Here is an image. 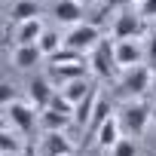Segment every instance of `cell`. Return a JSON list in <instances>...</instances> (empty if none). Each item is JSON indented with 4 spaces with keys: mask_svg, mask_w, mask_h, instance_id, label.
<instances>
[{
    "mask_svg": "<svg viewBox=\"0 0 156 156\" xmlns=\"http://www.w3.org/2000/svg\"><path fill=\"white\" fill-rule=\"evenodd\" d=\"M89 67L98 80H110L116 73V46L110 40H101L92 52H89Z\"/></svg>",
    "mask_w": 156,
    "mask_h": 156,
    "instance_id": "1",
    "label": "cell"
},
{
    "mask_svg": "<svg viewBox=\"0 0 156 156\" xmlns=\"http://www.w3.org/2000/svg\"><path fill=\"white\" fill-rule=\"evenodd\" d=\"M150 80H153V67H150V64H135V67L126 70L122 83H119V92H126V95H132V98H141V95H147Z\"/></svg>",
    "mask_w": 156,
    "mask_h": 156,
    "instance_id": "2",
    "label": "cell"
},
{
    "mask_svg": "<svg viewBox=\"0 0 156 156\" xmlns=\"http://www.w3.org/2000/svg\"><path fill=\"white\" fill-rule=\"evenodd\" d=\"M150 116H153V113H150V107H147L144 101H135V104L122 107V113H119L122 132H126L129 138H138V135H144V129H147Z\"/></svg>",
    "mask_w": 156,
    "mask_h": 156,
    "instance_id": "3",
    "label": "cell"
},
{
    "mask_svg": "<svg viewBox=\"0 0 156 156\" xmlns=\"http://www.w3.org/2000/svg\"><path fill=\"white\" fill-rule=\"evenodd\" d=\"M147 34V19L141 12H122L113 22V40H135Z\"/></svg>",
    "mask_w": 156,
    "mask_h": 156,
    "instance_id": "4",
    "label": "cell"
},
{
    "mask_svg": "<svg viewBox=\"0 0 156 156\" xmlns=\"http://www.w3.org/2000/svg\"><path fill=\"white\" fill-rule=\"evenodd\" d=\"M98 43H101V31H98L95 25H89V22L76 25V28L67 34V40H64V46H70V49H76V52H86V55H89Z\"/></svg>",
    "mask_w": 156,
    "mask_h": 156,
    "instance_id": "5",
    "label": "cell"
},
{
    "mask_svg": "<svg viewBox=\"0 0 156 156\" xmlns=\"http://www.w3.org/2000/svg\"><path fill=\"white\" fill-rule=\"evenodd\" d=\"M6 119L22 132V135H34V126H37V107L28 101H12L9 107H6Z\"/></svg>",
    "mask_w": 156,
    "mask_h": 156,
    "instance_id": "6",
    "label": "cell"
},
{
    "mask_svg": "<svg viewBox=\"0 0 156 156\" xmlns=\"http://www.w3.org/2000/svg\"><path fill=\"white\" fill-rule=\"evenodd\" d=\"M28 98H31V104H34L40 113L49 110V104H52V98H55L52 83L46 80V76H31V80H28Z\"/></svg>",
    "mask_w": 156,
    "mask_h": 156,
    "instance_id": "7",
    "label": "cell"
},
{
    "mask_svg": "<svg viewBox=\"0 0 156 156\" xmlns=\"http://www.w3.org/2000/svg\"><path fill=\"white\" fill-rule=\"evenodd\" d=\"M40 153L43 156H73L76 147L64 138V132H46L43 144H40Z\"/></svg>",
    "mask_w": 156,
    "mask_h": 156,
    "instance_id": "8",
    "label": "cell"
},
{
    "mask_svg": "<svg viewBox=\"0 0 156 156\" xmlns=\"http://www.w3.org/2000/svg\"><path fill=\"white\" fill-rule=\"evenodd\" d=\"M119 141H122V122H119V116H110V119H107V122L98 129L95 144H98L101 150H113Z\"/></svg>",
    "mask_w": 156,
    "mask_h": 156,
    "instance_id": "9",
    "label": "cell"
},
{
    "mask_svg": "<svg viewBox=\"0 0 156 156\" xmlns=\"http://www.w3.org/2000/svg\"><path fill=\"white\" fill-rule=\"evenodd\" d=\"M86 70H92L89 64H52L49 67V76L55 83H76V80H86Z\"/></svg>",
    "mask_w": 156,
    "mask_h": 156,
    "instance_id": "10",
    "label": "cell"
},
{
    "mask_svg": "<svg viewBox=\"0 0 156 156\" xmlns=\"http://www.w3.org/2000/svg\"><path fill=\"white\" fill-rule=\"evenodd\" d=\"M55 19L61 22V25H83V3H80V0H58V3H55Z\"/></svg>",
    "mask_w": 156,
    "mask_h": 156,
    "instance_id": "11",
    "label": "cell"
},
{
    "mask_svg": "<svg viewBox=\"0 0 156 156\" xmlns=\"http://www.w3.org/2000/svg\"><path fill=\"white\" fill-rule=\"evenodd\" d=\"M98 89H92L80 104H73V122L80 126V129H89V122H92V113H95V104H98Z\"/></svg>",
    "mask_w": 156,
    "mask_h": 156,
    "instance_id": "12",
    "label": "cell"
},
{
    "mask_svg": "<svg viewBox=\"0 0 156 156\" xmlns=\"http://www.w3.org/2000/svg\"><path fill=\"white\" fill-rule=\"evenodd\" d=\"M43 34H46L43 22H40V19H31V22L19 25V34H16V46H31V43H37Z\"/></svg>",
    "mask_w": 156,
    "mask_h": 156,
    "instance_id": "13",
    "label": "cell"
},
{
    "mask_svg": "<svg viewBox=\"0 0 156 156\" xmlns=\"http://www.w3.org/2000/svg\"><path fill=\"white\" fill-rule=\"evenodd\" d=\"M40 122L46 126V132H64V129L73 122V113H64V110L49 107V110H43V113H40Z\"/></svg>",
    "mask_w": 156,
    "mask_h": 156,
    "instance_id": "14",
    "label": "cell"
},
{
    "mask_svg": "<svg viewBox=\"0 0 156 156\" xmlns=\"http://www.w3.org/2000/svg\"><path fill=\"white\" fill-rule=\"evenodd\" d=\"M116 64L119 67H135V64H141V49L132 43V40H119L116 43Z\"/></svg>",
    "mask_w": 156,
    "mask_h": 156,
    "instance_id": "15",
    "label": "cell"
},
{
    "mask_svg": "<svg viewBox=\"0 0 156 156\" xmlns=\"http://www.w3.org/2000/svg\"><path fill=\"white\" fill-rule=\"evenodd\" d=\"M40 58H43V52H40V46H37V43H31V46H16L12 64H16V67H22V70H28V67H34Z\"/></svg>",
    "mask_w": 156,
    "mask_h": 156,
    "instance_id": "16",
    "label": "cell"
},
{
    "mask_svg": "<svg viewBox=\"0 0 156 156\" xmlns=\"http://www.w3.org/2000/svg\"><path fill=\"white\" fill-rule=\"evenodd\" d=\"M31 19H40V6L34 3V0H19V3L12 6V12H9V22L25 25V22H31Z\"/></svg>",
    "mask_w": 156,
    "mask_h": 156,
    "instance_id": "17",
    "label": "cell"
},
{
    "mask_svg": "<svg viewBox=\"0 0 156 156\" xmlns=\"http://www.w3.org/2000/svg\"><path fill=\"white\" fill-rule=\"evenodd\" d=\"M49 61H52V64H86L89 55H86V52H76V49H70V46H61Z\"/></svg>",
    "mask_w": 156,
    "mask_h": 156,
    "instance_id": "18",
    "label": "cell"
},
{
    "mask_svg": "<svg viewBox=\"0 0 156 156\" xmlns=\"http://www.w3.org/2000/svg\"><path fill=\"white\" fill-rule=\"evenodd\" d=\"M107 119H110V101H107V98H98L95 113H92V122H89V135L95 138V135H98V129H101Z\"/></svg>",
    "mask_w": 156,
    "mask_h": 156,
    "instance_id": "19",
    "label": "cell"
},
{
    "mask_svg": "<svg viewBox=\"0 0 156 156\" xmlns=\"http://www.w3.org/2000/svg\"><path fill=\"white\" fill-rule=\"evenodd\" d=\"M92 89H95L92 83H86V80H76V83H67L61 95H64V98H67L70 104H80V101H83V98H86V95H89Z\"/></svg>",
    "mask_w": 156,
    "mask_h": 156,
    "instance_id": "20",
    "label": "cell"
},
{
    "mask_svg": "<svg viewBox=\"0 0 156 156\" xmlns=\"http://www.w3.org/2000/svg\"><path fill=\"white\" fill-rule=\"evenodd\" d=\"M37 46H40V52H43L46 58H52V55H55V52L61 49V37H58L55 31H46V34H43L40 40H37Z\"/></svg>",
    "mask_w": 156,
    "mask_h": 156,
    "instance_id": "21",
    "label": "cell"
},
{
    "mask_svg": "<svg viewBox=\"0 0 156 156\" xmlns=\"http://www.w3.org/2000/svg\"><path fill=\"white\" fill-rule=\"evenodd\" d=\"M0 150H3V156H19L22 153V141L9 129H3V132H0Z\"/></svg>",
    "mask_w": 156,
    "mask_h": 156,
    "instance_id": "22",
    "label": "cell"
},
{
    "mask_svg": "<svg viewBox=\"0 0 156 156\" xmlns=\"http://www.w3.org/2000/svg\"><path fill=\"white\" fill-rule=\"evenodd\" d=\"M110 156H138V150H135V141H129V138H122L113 150H110Z\"/></svg>",
    "mask_w": 156,
    "mask_h": 156,
    "instance_id": "23",
    "label": "cell"
},
{
    "mask_svg": "<svg viewBox=\"0 0 156 156\" xmlns=\"http://www.w3.org/2000/svg\"><path fill=\"white\" fill-rule=\"evenodd\" d=\"M147 64L156 67V28L150 31V40H147Z\"/></svg>",
    "mask_w": 156,
    "mask_h": 156,
    "instance_id": "24",
    "label": "cell"
},
{
    "mask_svg": "<svg viewBox=\"0 0 156 156\" xmlns=\"http://www.w3.org/2000/svg\"><path fill=\"white\" fill-rule=\"evenodd\" d=\"M0 101H3V110L16 101V92H12V86H9V83H0Z\"/></svg>",
    "mask_w": 156,
    "mask_h": 156,
    "instance_id": "25",
    "label": "cell"
},
{
    "mask_svg": "<svg viewBox=\"0 0 156 156\" xmlns=\"http://www.w3.org/2000/svg\"><path fill=\"white\" fill-rule=\"evenodd\" d=\"M141 16L144 19H156V0H144L141 3Z\"/></svg>",
    "mask_w": 156,
    "mask_h": 156,
    "instance_id": "26",
    "label": "cell"
},
{
    "mask_svg": "<svg viewBox=\"0 0 156 156\" xmlns=\"http://www.w3.org/2000/svg\"><path fill=\"white\" fill-rule=\"evenodd\" d=\"M104 19H107V9H101V12H95V16L89 19V25H95V28H101V25H104Z\"/></svg>",
    "mask_w": 156,
    "mask_h": 156,
    "instance_id": "27",
    "label": "cell"
},
{
    "mask_svg": "<svg viewBox=\"0 0 156 156\" xmlns=\"http://www.w3.org/2000/svg\"><path fill=\"white\" fill-rule=\"evenodd\" d=\"M129 3H135V0H107V6H129Z\"/></svg>",
    "mask_w": 156,
    "mask_h": 156,
    "instance_id": "28",
    "label": "cell"
},
{
    "mask_svg": "<svg viewBox=\"0 0 156 156\" xmlns=\"http://www.w3.org/2000/svg\"><path fill=\"white\" fill-rule=\"evenodd\" d=\"M25 156H37V153H34V144H28V147H25Z\"/></svg>",
    "mask_w": 156,
    "mask_h": 156,
    "instance_id": "29",
    "label": "cell"
},
{
    "mask_svg": "<svg viewBox=\"0 0 156 156\" xmlns=\"http://www.w3.org/2000/svg\"><path fill=\"white\" fill-rule=\"evenodd\" d=\"M73 156H80V153H73Z\"/></svg>",
    "mask_w": 156,
    "mask_h": 156,
    "instance_id": "30",
    "label": "cell"
},
{
    "mask_svg": "<svg viewBox=\"0 0 156 156\" xmlns=\"http://www.w3.org/2000/svg\"><path fill=\"white\" fill-rule=\"evenodd\" d=\"M153 116H156V113H153Z\"/></svg>",
    "mask_w": 156,
    "mask_h": 156,
    "instance_id": "31",
    "label": "cell"
}]
</instances>
